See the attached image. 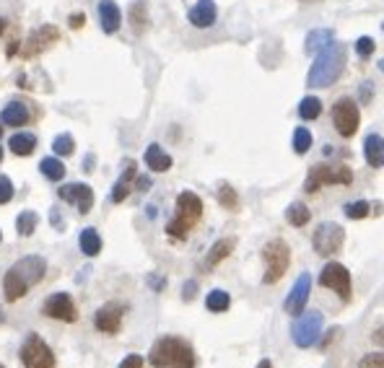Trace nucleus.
<instances>
[{"label":"nucleus","mask_w":384,"mask_h":368,"mask_svg":"<svg viewBox=\"0 0 384 368\" xmlns=\"http://www.w3.org/2000/svg\"><path fill=\"white\" fill-rule=\"evenodd\" d=\"M44 272H47V262L39 254H29L21 257L19 262H13L11 270L6 272L3 278V293H6V301H19L23 298L29 288H34L37 283H42Z\"/></svg>","instance_id":"f257e3e1"},{"label":"nucleus","mask_w":384,"mask_h":368,"mask_svg":"<svg viewBox=\"0 0 384 368\" xmlns=\"http://www.w3.org/2000/svg\"><path fill=\"white\" fill-rule=\"evenodd\" d=\"M148 363L153 368H195V350L187 340L180 337H159L148 353Z\"/></svg>","instance_id":"f03ea898"},{"label":"nucleus","mask_w":384,"mask_h":368,"mask_svg":"<svg viewBox=\"0 0 384 368\" xmlns=\"http://www.w3.org/2000/svg\"><path fill=\"white\" fill-rule=\"evenodd\" d=\"M343 68H345V47L338 42L327 44L322 52H317V60L311 65L307 83H309V88H330L340 78Z\"/></svg>","instance_id":"7ed1b4c3"},{"label":"nucleus","mask_w":384,"mask_h":368,"mask_svg":"<svg viewBox=\"0 0 384 368\" xmlns=\"http://www.w3.org/2000/svg\"><path fill=\"white\" fill-rule=\"evenodd\" d=\"M200 216H203V200L195 192H180V197H177V213L169 221L166 234L171 238H184L195 228V223L200 221Z\"/></svg>","instance_id":"20e7f679"},{"label":"nucleus","mask_w":384,"mask_h":368,"mask_svg":"<svg viewBox=\"0 0 384 368\" xmlns=\"http://www.w3.org/2000/svg\"><path fill=\"white\" fill-rule=\"evenodd\" d=\"M262 265H265V275L262 280L267 285L278 283L286 275L288 265H291V249L283 238H270L265 247H262Z\"/></svg>","instance_id":"39448f33"},{"label":"nucleus","mask_w":384,"mask_h":368,"mask_svg":"<svg viewBox=\"0 0 384 368\" xmlns=\"http://www.w3.org/2000/svg\"><path fill=\"white\" fill-rule=\"evenodd\" d=\"M23 368H57V358H55L52 347L44 343L37 332H29L26 340L21 343L19 350Z\"/></svg>","instance_id":"423d86ee"},{"label":"nucleus","mask_w":384,"mask_h":368,"mask_svg":"<svg viewBox=\"0 0 384 368\" xmlns=\"http://www.w3.org/2000/svg\"><path fill=\"white\" fill-rule=\"evenodd\" d=\"M353 182V172L348 166H340V163H314L309 169V176L304 182V190L307 192H317L325 184H351Z\"/></svg>","instance_id":"0eeeda50"},{"label":"nucleus","mask_w":384,"mask_h":368,"mask_svg":"<svg viewBox=\"0 0 384 368\" xmlns=\"http://www.w3.org/2000/svg\"><path fill=\"white\" fill-rule=\"evenodd\" d=\"M322 335V314L320 311H301L294 316L291 325V340L296 347H311Z\"/></svg>","instance_id":"6e6552de"},{"label":"nucleus","mask_w":384,"mask_h":368,"mask_svg":"<svg viewBox=\"0 0 384 368\" xmlns=\"http://www.w3.org/2000/svg\"><path fill=\"white\" fill-rule=\"evenodd\" d=\"M343 244H345V231H343V226L332 223V221L320 223L317 231H314V236H311V247H314V252H317L320 257H332V254H338V252L343 249Z\"/></svg>","instance_id":"1a4fd4ad"},{"label":"nucleus","mask_w":384,"mask_h":368,"mask_svg":"<svg viewBox=\"0 0 384 368\" xmlns=\"http://www.w3.org/2000/svg\"><path fill=\"white\" fill-rule=\"evenodd\" d=\"M358 122H361L358 104L353 99H338L335 107H332V125H335V130L340 132L343 138H351L353 132L358 130Z\"/></svg>","instance_id":"9d476101"},{"label":"nucleus","mask_w":384,"mask_h":368,"mask_svg":"<svg viewBox=\"0 0 384 368\" xmlns=\"http://www.w3.org/2000/svg\"><path fill=\"white\" fill-rule=\"evenodd\" d=\"M320 285L322 288H332V291L340 296L343 301H351V272L343 267L340 262H327L320 272Z\"/></svg>","instance_id":"9b49d317"},{"label":"nucleus","mask_w":384,"mask_h":368,"mask_svg":"<svg viewBox=\"0 0 384 368\" xmlns=\"http://www.w3.org/2000/svg\"><path fill=\"white\" fill-rule=\"evenodd\" d=\"M42 314L50 316V319H57V322H68L73 325L78 319V309H75L73 298L68 293H52L42 306Z\"/></svg>","instance_id":"f8f14e48"},{"label":"nucleus","mask_w":384,"mask_h":368,"mask_svg":"<svg viewBox=\"0 0 384 368\" xmlns=\"http://www.w3.org/2000/svg\"><path fill=\"white\" fill-rule=\"evenodd\" d=\"M122 319H125V306L117 301H109L94 314V327L104 335H117L122 329Z\"/></svg>","instance_id":"ddd939ff"},{"label":"nucleus","mask_w":384,"mask_h":368,"mask_svg":"<svg viewBox=\"0 0 384 368\" xmlns=\"http://www.w3.org/2000/svg\"><path fill=\"white\" fill-rule=\"evenodd\" d=\"M309 291H311V275H309V272H301L299 278H296V283H294V288L288 291L286 303H283L286 314L299 316L301 311L307 309V301H309Z\"/></svg>","instance_id":"4468645a"},{"label":"nucleus","mask_w":384,"mask_h":368,"mask_svg":"<svg viewBox=\"0 0 384 368\" xmlns=\"http://www.w3.org/2000/svg\"><path fill=\"white\" fill-rule=\"evenodd\" d=\"M57 195H60V200H65V203H70V205L78 207V213H84V216L94 207V190L84 182L63 184V187L57 190Z\"/></svg>","instance_id":"2eb2a0df"},{"label":"nucleus","mask_w":384,"mask_h":368,"mask_svg":"<svg viewBox=\"0 0 384 368\" xmlns=\"http://www.w3.org/2000/svg\"><path fill=\"white\" fill-rule=\"evenodd\" d=\"M60 39V32L55 29V26H42V29H37V32L26 39V44H23V50H21V54L23 57H34V54H39L42 50H47L50 44H55Z\"/></svg>","instance_id":"dca6fc26"},{"label":"nucleus","mask_w":384,"mask_h":368,"mask_svg":"<svg viewBox=\"0 0 384 368\" xmlns=\"http://www.w3.org/2000/svg\"><path fill=\"white\" fill-rule=\"evenodd\" d=\"M190 23L192 26H198V29H208V26H213L215 23V16H218V11H215V3L213 0H198L195 6L190 8Z\"/></svg>","instance_id":"f3484780"},{"label":"nucleus","mask_w":384,"mask_h":368,"mask_svg":"<svg viewBox=\"0 0 384 368\" xmlns=\"http://www.w3.org/2000/svg\"><path fill=\"white\" fill-rule=\"evenodd\" d=\"M135 179H138L135 161H125V172H122V176L112 187V203H125V197L135 190Z\"/></svg>","instance_id":"a211bd4d"},{"label":"nucleus","mask_w":384,"mask_h":368,"mask_svg":"<svg viewBox=\"0 0 384 368\" xmlns=\"http://www.w3.org/2000/svg\"><path fill=\"white\" fill-rule=\"evenodd\" d=\"M99 21H102L104 34H115L119 29V23H122V13H119L115 0H102V3H99Z\"/></svg>","instance_id":"6ab92c4d"},{"label":"nucleus","mask_w":384,"mask_h":368,"mask_svg":"<svg viewBox=\"0 0 384 368\" xmlns=\"http://www.w3.org/2000/svg\"><path fill=\"white\" fill-rule=\"evenodd\" d=\"M146 166H148L151 172L156 174H164L171 169V156L164 148H161L159 143H151L148 148H146Z\"/></svg>","instance_id":"aec40b11"},{"label":"nucleus","mask_w":384,"mask_h":368,"mask_svg":"<svg viewBox=\"0 0 384 368\" xmlns=\"http://www.w3.org/2000/svg\"><path fill=\"white\" fill-rule=\"evenodd\" d=\"M363 156H366V161L369 166L374 169H379L384 166V138L382 135H366V141H363Z\"/></svg>","instance_id":"412c9836"},{"label":"nucleus","mask_w":384,"mask_h":368,"mask_svg":"<svg viewBox=\"0 0 384 368\" xmlns=\"http://www.w3.org/2000/svg\"><path fill=\"white\" fill-rule=\"evenodd\" d=\"M236 247V238L234 236H226V238H218L213 247H211V252H208V257H205V267L211 270V267H215L218 262H224L231 252H234Z\"/></svg>","instance_id":"4be33fe9"},{"label":"nucleus","mask_w":384,"mask_h":368,"mask_svg":"<svg viewBox=\"0 0 384 368\" xmlns=\"http://www.w3.org/2000/svg\"><path fill=\"white\" fill-rule=\"evenodd\" d=\"M0 122H3L6 127H23V125L29 122V109H26V104L13 101V104H8V107L3 109Z\"/></svg>","instance_id":"5701e85b"},{"label":"nucleus","mask_w":384,"mask_h":368,"mask_svg":"<svg viewBox=\"0 0 384 368\" xmlns=\"http://www.w3.org/2000/svg\"><path fill=\"white\" fill-rule=\"evenodd\" d=\"M78 247H81V252H84L86 257H96L102 252V236H99V231L96 228H84L81 236H78Z\"/></svg>","instance_id":"b1692460"},{"label":"nucleus","mask_w":384,"mask_h":368,"mask_svg":"<svg viewBox=\"0 0 384 368\" xmlns=\"http://www.w3.org/2000/svg\"><path fill=\"white\" fill-rule=\"evenodd\" d=\"M8 148L16 156H32L34 148H37V138H34L32 132H16V135H11V141H8Z\"/></svg>","instance_id":"393cba45"},{"label":"nucleus","mask_w":384,"mask_h":368,"mask_svg":"<svg viewBox=\"0 0 384 368\" xmlns=\"http://www.w3.org/2000/svg\"><path fill=\"white\" fill-rule=\"evenodd\" d=\"M332 37H335V34H332V29H311L309 34H307V52H322V50H325V47H327V44H332Z\"/></svg>","instance_id":"a878e982"},{"label":"nucleus","mask_w":384,"mask_h":368,"mask_svg":"<svg viewBox=\"0 0 384 368\" xmlns=\"http://www.w3.org/2000/svg\"><path fill=\"white\" fill-rule=\"evenodd\" d=\"M229 306H231V296L221 288H215L205 296V309L208 311H213V314H221V311H229Z\"/></svg>","instance_id":"bb28decb"},{"label":"nucleus","mask_w":384,"mask_h":368,"mask_svg":"<svg viewBox=\"0 0 384 368\" xmlns=\"http://www.w3.org/2000/svg\"><path fill=\"white\" fill-rule=\"evenodd\" d=\"M39 172L50 179V182H60L65 176V163L57 159V156H47V159H42V163H39Z\"/></svg>","instance_id":"cd10ccee"},{"label":"nucleus","mask_w":384,"mask_h":368,"mask_svg":"<svg viewBox=\"0 0 384 368\" xmlns=\"http://www.w3.org/2000/svg\"><path fill=\"white\" fill-rule=\"evenodd\" d=\"M309 218H311V213H309V207L304 205V203H291V205H288L286 221L291 223V226H296V228L307 226V223H309Z\"/></svg>","instance_id":"c85d7f7f"},{"label":"nucleus","mask_w":384,"mask_h":368,"mask_svg":"<svg viewBox=\"0 0 384 368\" xmlns=\"http://www.w3.org/2000/svg\"><path fill=\"white\" fill-rule=\"evenodd\" d=\"M37 223H39V216H37L34 210L19 213V218H16V231H19V236H32L34 231H37Z\"/></svg>","instance_id":"c756f323"},{"label":"nucleus","mask_w":384,"mask_h":368,"mask_svg":"<svg viewBox=\"0 0 384 368\" xmlns=\"http://www.w3.org/2000/svg\"><path fill=\"white\" fill-rule=\"evenodd\" d=\"M215 197H218V203H221L226 210H236V207H239V195H236V190L229 182L218 184V192H215Z\"/></svg>","instance_id":"7c9ffc66"},{"label":"nucleus","mask_w":384,"mask_h":368,"mask_svg":"<svg viewBox=\"0 0 384 368\" xmlns=\"http://www.w3.org/2000/svg\"><path fill=\"white\" fill-rule=\"evenodd\" d=\"M322 114V101L317 96H307L301 99L299 104V117L301 119H317Z\"/></svg>","instance_id":"2f4dec72"},{"label":"nucleus","mask_w":384,"mask_h":368,"mask_svg":"<svg viewBox=\"0 0 384 368\" xmlns=\"http://www.w3.org/2000/svg\"><path fill=\"white\" fill-rule=\"evenodd\" d=\"M130 21H133V29H135V32H143V29H146V23H148V13H146V0H138V3H133V8H130Z\"/></svg>","instance_id":"473e14b6"},{"label":"nucleus","mask_w":384,"mask_h":368,"mask_svg":"<svg viewBox=\"0 0 384 368\" xmlns=\"http://www.w3.org/2000/svg\"><path fill=\"white\" fill-rule=\"evenodd\" d=\"M75 148V141H73V135L70 132H63V135H57L52 141V151L55 156H70Z\"/></svg>","instance_id":"72a5a7b5"},{"label":"nucleus","mask_w":384,"mask_h":368,"mask_svg":"<svg viewBox=\"0 0 384 368\" xmlns=\"http://www.w3.org/2000/svg\"><path fill=\"white\" fill-rule=\"evenodd\" d=\"M369 210H372V203L356 200V203H348V205H345V216L351 218V221H361V218L369 216Z\"/></svg>","instance_id":"f704fd0d"},{"label":"nucleus","mask_w":384,"mask_h":368,"mask_svg":"<svg viewBox=\"0 0 384 368\" xmlns=\"http://www.w3.org/2000/svg\"><path fill=\"white\" fill-rule=\"evenodd\" d=\"M311 148V132L307 130V127H296V132H294V151L299 153H307Z\"/></svg>","instance_id":"c9c22d12"},{"label":"nucleus","mask_w":384,"mask_h":368,"mask_svg":"<svg viewBox=\"0 0 384 368\" xmlns=\"http://www.w3.org/2000/svg\"><path fill=\"white\" fill-rule=\"evenodd\" d=\"M11 200H13V182L6 174H0V205H6Z\"/></svg>","instance_id":"e433bc0d"},{"label":"nucleus","mask_w":384,"mask_h":368,"mask_svg":"<svg viewBox=\"0 0 384 368\" xmlns=\"http://www.w3.org/2000/svg\"><path fill=\"white\" fill-rule=\"evenodd\" d=\"M358 368H384V353H369L358 360Z\"/></svg>","instance_id":"4c0bfd02"},{"label":"nucleus","mask_w":384,"mask_h":368,"mask_svg":"<svg viewBox=\"0 0 384 368\" xmlns=\"http://www.w3.org/2000/svg\"><path fill=\"white\" fill-rule=\"evenodd\" d=\"M374 39L372 37H361L358 42H356V52H358V57H372V52H374Z\"/></svg>","instance_id":"58836bf2"},{"label":"nucleus","mask_w":384,"mask_h":368,"mask_svg":"<svg viewBox=\"0 0 384 368\" xmlns=\"http://www.w3.org/2000/svg\"><path fill=\"white\" fill-rule=\"evenodd\" d=\"M117 368H143V356H138V353H130V356H125L122 360H119Z\"/></svg>","instance_id":"ea45409f"},{"label":"nucleus","mask_w":384,"mask_h":368,"mask_svg":"<svg viewBox=\"0 0 384 368\" xmlns=\"http://www.w3.org/2000/svg\"><path fill=\"white\" fill-rule=\"evenodd\" d=\"M195 291H198V283L195 280L184 283V288H182V298H184V301H192V298H195Z\"/></svg>","instance_id":"a19ab883"},{"label":"nucleus","mask_w":384,"mask_h":368,"mask_svg":"<svg viewBox=\"0 0 384 368\" xmlns=\"http://www.w3.org/2000/svg\"><path fill=\"white\" fill-rule=\"evenodd\" d=\"M148 285L153 288V291H161V288L166 285V280H164L161 275H148Z\"/></svg>","instance_id":"79ce46f5"},{"label":"nucleus","mask_w":384,"mask_h":368,"mask_svg":"<svg viewBox=\"0 0 384 368\" xmlns=\"http://www.w3.org/2000/svg\"><path fill=\"white\" fill-rule=\"evenodd\" d=\"M84 23H86L84 13H73V16H70V29H81Z\"/></svg>","instance_id":"37998d69"},{"label":"nucleus","mask_w":384,"mask_h":368,"mask_svg":"<svg viewBox=\"0 0 384 368\" xmlns=\"http://www.w3.org/2000/svg\"><path fill=\"white\" fill-rule=\"evenodd\" d=\"M372 340H374V343H376V345H382V347H384V325H382V327H376V329H374Z\"/></svg>","instance_id":"c03bdc74"},{"label":"nucleus","mask_w":384,"mask_h":368,"mask_svg":"<svg viewBox=\"0 0 384 368\" xmlns=\"http://www.w3.org/2000/svg\"><path fill=\"white\" fill-rule=\"evenodd\" d=\"M135 187L146 192V190H148V187H151V179H148V176H138V179H135Z\"/></svg>","instance_id":"a18cd8bd"},{"label":"nucleus","mask_w":384,"mask_h":368,"mask_svg":"<svg viewBox=\"0 0 384 368\" xmlns=\"http://www.w3.org/2000/svg\"><path fill=\"white\" fill-rule=\"evenodd\" d=\"M84 172H94V156H86V161H84Z\"/></svg>","instance_id":"49530a36"},{"label":"nucleus","mask_w":384,"mask_h":368,"mask_svg":"<svg viewBox=\"0 0 384 368\" xmlns=\"http://www.w3.org/2000/svg\"><path fill=\"white\" fill-rule=\"evenodd\" d=\"M257 368H273V363H270V358H262V360L257 363Z\"/></svg>","instance_id":"de8ad7c7"},{"label":"nucleus","mask_w":384,"mask_h":368,"mask_svg":"<svg viewBox=\"0 0 384 368\" xmlns=\"http://www.w3.org/2000/svg\"><path fill=\"white\" fill-rule=\"evenodd\" d=\"M6 32V21H3V19H0V34Z\"/></svg>","instance_id":"09e8293b"},{"label":"nucleus","mask_w":384,"mask_h":368,"mask_svg":"<svg viewBox=\"0 0 384 368\" xmlns=\"http://www.w3.org/2000/svg\"><path fill=\"white\" fill-rule=\"evenodd\" d=\"M3 322H6V314H3V309H0V325H3Z\"/></svg>","instance_id":"8fccbe9b"},{"label":"nucleus","mask_w":384,"mask_h":368,"mask_svg":"<svg viewBox=\"0 0 384 368\" xmlns=\"http://www.w3.org/2000/svg\"><path fill=\"white\" fill-rule=\"evenodd\" d=\"M379 70H382V73H384V57H382V60H379Z\"/></svg>","instance_id":"3c124183"},{"label":"nucleus","mask_w":384,"mask_h":368,"mask_svg":"<svg viewBox=\"0 0 384 368\" xmlns=\"http://www.w3.org/2000/svg\"><path fill=\"white\" fill-rule=\"evenodd\" d=\"M0 161H3V148H0Z\"/></svg>","instance_id":"603ef678"},{"label":"nucleus","mask_w":384,"mask_h":368,"mask_svg":"<svg viewBox=\"0 0 384 368\" xmlns=\"http://www.w3.org/2000/svg\"><path fill=\"white\" fill-rule=\"evenodd\" d=\"M0 241H3V231H0Z\"/></svg>","instance_id":"864d4df0"},{"label":"nucleus","mask_w":384,"mask_h":368,"mask_svg":"<svg viewBox=\"0 0 384 368\" xmlns=\"http://www.w3.org/2000/svg\"><path fill=\"white\" fill-rule=\"evenodd\" d=\"M304 3H314V0H304Z\"/></svg>","instance_id":"5fc2aeb1"},{"label":"nucleus","mask_w":384,"mask_h":368,"mask_svg":"<svg viewBox=\"0 0 384 368\" xmlns=\"http://www.w3.org/2000/svg\"><path fill=\"white\" fill-rule=\"evenodd\" d=\"M0 368H6V366H3V363H0Z\"/></svg>","instance_id":"6e6d98bb"},{"label":"nucleus","mask_w":384,"mask_h":368,"mask_svg":"<svg viewBox=\"0 0 384 368\" xmlns=\"http://www.w3.org/2000/svg\"><path fill=\"white\" fill-rule=\"evenodd\" d=\"M382 32H384V23H382Z\"/></svg>","instance_id":"4d7b16f0"},{"label":"nucleus","mask_w":384,"mask_h":368,"mask_svg":"<svg viewBox=\"0 0 384 368\" xmlns=\"http://www.w3.org/2000/svg\"><path fill=\"white\" fill-rule=\"evenodd\" d=\"M0 132H3V127H0Z\"/></svg>","instance_id":"13d9d810"}]
</instances>
